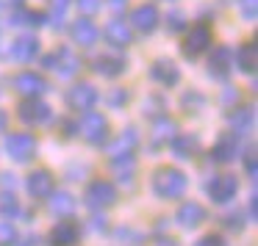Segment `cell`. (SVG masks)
<instances>
[{
    "label": "cell",
    "instance_id": "1",
    "mask_svg": "<svg viewBox=\"0 0 258 246\" xmlns=\"http://www.w3.org/2000/svg\"><path fill=\"white\" fill-rule=\"evenodd\" d=\"M150 188L158 199H180L186 194V174L172 169V166H164L153 174Z\"/></svg>",
    "mask_w": 258,
    "mask_h": 246
},
{
    "label": "cell",
    "instance_id": "2",
    "mask_svg": "<svg viewBox=\"0 0 258 246\" xmlns=\"http://www.w3.org/2000/svg\"><path fill=\"white\" fill-rule=\"evenodd\" d=\"M42 64H45L50 72H56L58 78H73V75H78V69H81V58L75 56L70 47H56L50 56H45Z\"/></svg>",
    "mask_w": 258,
    "mask_h": 246
},
{
    "label": "cell",
    "instance_id": "3",
    "mask_svg": "<svg viewBox=\"0 0 258 246\" xmlns=\"http://www.w3.org/2000/svg\"><path fill=\"white\" fill-rule=\"evenodd\" d=\"M78 133L84 136L89 144H106V139H108L106 116L97 113V111H84V116H81V122H78Z\"/></svg>",
    "mask_w": 258,
    "mask_h": 246
},
{
    "label": "cell",
    "instance_id": "4",
    "mask_svg": "<svg viewBox=\"0 0 258 246\" xmlns=\"http://www.w3.org/2000/svg\"><path fill=\"white\" fill-rule=\"evenodd\" d=\"M84 202L92 210H103V207L117 202V188H114V183H108V180H92L86 194H84Z\"/></svg>",
    "mask_w": 258,
    "mask_h": 246
},
{
    "label": "cell",
    "instance_id": "5",
    "mask_svg": "<svg viewBox=\"0 0 258 246\" xmlns=\"http://www.w3.org/2000/svg\"><path fill=\"white\" fill-rule=\"evenodd\" d=\"M6 152L12 155V161L28 163L36 155V139L31 133H12L6 139Z\"/></svg>",
    "mask_w": 258,
    "mask_h": 246
},
{
    "label": "cell",
    "instance_id": "6",
    "mask_svg": "<svg viewBox=\"0 0 258 246\" xmlns=\"http://www.w3.org/2000/svg\"><path fill=\"white\" fill-rule=\"evenodd\" d=\"M17 116L23 119L25 125H45L53 113H50V105L42 102L39 97H28V100L17 108Z\"/></svg>",
    "mask_w": 258,
    "mask_h": 246
},
{
    "label": "cell",
    "instance_id": "7",
    "mask_svg": "<svg viewBox=\"0 0 258 246\" xmlns=\"http://www.w3.org/2000/svg\"><path fill=\"white\" fill-rule=\"evenodd\" d=\"M97 102V91L92 83H75L73 89L67 91V105L73 111L84 113V111H92V105Z\"/></svg>",
    "mask_w": 258,
    "mask_h": 246
},
{
    "label": "cell",
    "instance_id": "8",
    "mask_svg": "<svg viewBox=\"0 0 258 246\" xmlns=\"http://www.w3.org/2000/svg\"><path fill=\"white\" fill-rule=\"evenodd\" d=\"M14 89H17V94H23L25 100H28V97H42L47 91V80L36 72H20L17 78H14Z\"/></svg>",
    "mask_w": 258,
    "mask_h": 246
},
{
    "label": "cell",
    "instance_id": "9",
    "mask_svg": "<svg viewBox=\"0 0 258 246\" xmlns=\"http://www.w3.org/2000/svg\"><path fill=\"white\" fill-rule=\"evenodd\" d=\"M236 188H239V183H236L233 174H219V177L211 180L208 194H211V199L217 202V205H228V202L236 196Z\"/></svg>",
    "mask_w": 258,
    "mask_h": 246
},
{
    "label": "cell",
    "instance_id": "10",
    "mask_svg": "<svg viewBox=\"0 0 258 246\" xmlns=\"http://www.w3.org/2000/svg\"><path fill=\"white\" fill-rule=\"evenodd\" d=\"M236 155H239V136L222 133L211 150V161L214 163H230V161H236Z\"/></svg>",
    "mask_w": 258,
    "mask_h": 246
},
{
    "label": "cell",
    "instance_id": "11",
    "mask_svg": "<svg viewBox=\"0 0 258 246\" xmlns=\"http://www.w3.org/2000/svg\"><path fill=\"white\" fill-rule=\"evenodd\" d=\"M78 240H81V224L70 221V218L58 221L56 227H53V232H50V243L53 246H75Z\"/></svg>",
    "mask_w": 258,
    "mask_h": 246
},
{
    "label": "cell",
    "instance_id": "12",
    "mask_svg": "<svg viewBox=\"0 0 258 246\" xmlns=\"http://www.w3.org/2000/svg\"><path fill=\"white\" fill-rule=\"evenodd\" d=\"M53 191H56V183H53V174L47 169H39L28 177V194L34 199H47Z\"/></svg>",
    "mask_w": 258,
    "mask_h": 246
},
{
    "label": "cell",
    "instance_id": "13",
    "mask_svg": "<svg viewBox=\"0 0 258 246\" xmlns=\"http://www.w3.org/2000/svg\"><path fill=\"white\" fill-rule=\"evenodd\" d=\"M208 45H211V28L200 23V25H195V28L189 31L186 45H183V53H186V56H200Z\"/></svg>",
    "mask_w": 258,
    "mask_h": 246
},
{
    "label": "cell",
    "instance_id": "14",
    "mask_svg": "<svg viewBox=\"0 0 258 246\" xmlns=\"http://www.w3.org/2000/svg\"><path fill=\"white\" fill-rule=\"evenodd\" d=\"M175 221H178L183 229L200 227V224L206 221V207L197 205V202H183V205L178 207V216H175Z\"/></svg>",
    "mask_w": 258,
    "mask_h": 246
},
{
    "label": "cell",
    "instance_id": "15",
    "mask_svg": "<svg viewBox=\"0 0 258 246\" xmlns=\"http://www.w3.org/2000/svg\"><path fill=\"white\" fill-rule=\"evenodd\" d=\"M131 25H134L136 31H142V34H150V31H156V25H158V9L150 6V3L134 9V14H131Z\"/></svg>",
    "mask_w": 258,
    "mask_h": 246
},
{
    "label": "cell",
    "instance_id": "16",
    "mask_svg": "<svg viewBox=\"0 0 258 246\" xmlns=\"http://www.w3.org/2000/svg\"><path fill=\"white\" fill-rule=\"evenodd\" d=\"M136 144H139V133H136L134 128H128L125 133H119V139L114 141V144H108V158H111V161H117V158H131V152L136 150Z\"/></svg>",
    "mask_w": 258,
    "mask_h": 246
},
{
    "label": "cell",
    "instance_id": "17",
    "mask_svg": "<svg viewBox=\"0 0 258 246\" xmlns=\"http://www.w3.org/2000/svg\"><path fill=\"white\" fill-rule=\"evenodd\" d=\"M70 34H73V42L81 47H92L97 42V28L92 20H84L81 17L78 23H73V28H70Z\"/></svg>",
    "mask_w": 258,
    "mask_h": 246
},
{
    "label": "cell",
    "instance_id": "18",
    "mask_svg": "<svg viewBox=\"0 0 258 246\" xmlns=\"http://www.w3.org/2000/svg\"><path fill=\"white\" fill-rule=\"evenodd\" d=\"M95 72L97 75H106V78H117V75L125 72V58L122 56H114V53L97 56L95 58Z\"/></svg>",
    "mask_w": 258,
    "mask_h": 246
},
{
    "label": "cell",
    "instance_id": "19",
    "mask_svg": "<svg viewBox=\"0 0 258 246\" xmlns=\"http://www.w3.org/2000/svg\"><path fill=\"white\" fill-rule=\"evenodd\" d=\"M36 53H39V42H36L34 36H20V39L12 45V58H14V61H20V64L34 61Z\"/></svg>",
    "mask_w": 258,
    "mask_h": 246
},
{
    "label": "cell",
    "instance_id": "20",
    "mask_svg": "<svg viewBox=\"0 0 258 246\" xmlns=\"http://www.w3.org/2000/svg\"><path fill=\"white\" fill-rule=\"evenodd\" d=\"M150 78L156 80V83H161V86H175L180 75H178V67H175V64L156 61V64H153V69H150Z\"/></svg>",
    "mask_w": 258,
    "mask_h": 246
},
{
    "label": "cell",
    "instance_id": "21",
    "mask_svg": "<svg viewBox=\"0 0 258 246\" xmlns=\"http://www.w3.org/2000/svg\"><path fill=\"white\" fill-rule=\"evenodd\" d=\"M106 39L111 42L114 47L131 45V25L122 23V20H111V23L106 25Z\"/></svg>",
    "mask_w": 258,
    "mask_h": 246
},
{
    "label": "cell",
    "instance_id": "22",
    "mask_svg": "<svg viewBox=\"0 0 258 246\" xmlns=\"http://www.w3.org/2000/svg\"><path fill=\"white\" fill-rule=\"evenodd\" d=\"M208 67H211V75L214 78H228L230 75V50L228 47H217V53H214L211 56V64H208Z\"/></svg>",
    "mask_w": 258,
    "mask_h": 246
},
{
    "label": "cell",
    "instance_id": "23",
    "mask_svg": "<svg viewBox=\"0 0 258 246\" xmlns=\"http://www.w3.org/2000/svg\"><path fill=\"white\" fill-rule=\"evenodd\" d=\"M169 147H172V152L180 158V161H189V158L197 152V139L183 133V136H175V139L169 141Z\"/></svg>",
    "mask_w": 258,
    "mask_h": 246
},
{
    "label": "cell",
    "instance_id": "24",
    "mask_svg": "<svg viewBox=\"0 0 258 246\" xmlns=\"http://www.w3.org/2000/svg\"><path fill=\"white\" fill-rule=\"evenodd\" d=\"M50 196H53V199H50V213H53V216H64V218H67V216H73V213H75V199L67 194V191H61V194L53 191Z\"/></svg>",
    "mask_w": 258,
    "mask_h": 246
},
{
    "label": "cell",
    "instance_id": "25",
    "mask_svg": "<svg viewBox=\"0 0 258 246\" xmlns=\"http://www.w3.org/2000/svg\"><path fill=\"white\" fill-rule=\"evenodd\" d=\"M236 67H239L241 72H252V69L258 67V50H255L252 42L239 47V53H236Z\"/></svg>",
    "mask_w": 258,
    "mask_h": 246
},
{
    "label": "cell",
    "instance_id": "26",
    "mask_svg": "<svg viewBox=\"0 0 258 246\" xmlns=\"http://www.w3.org/2000/svg\"><path fill=\"white\" fill-rule=\"evenodd\" d=\"M175 130H178V125H175L172 119H158V122L153 125V147L164 144V141H172Z\"/></svg>",
    "mask_w": 258,
    "mask_h": 246
},
{
    "label": "cell",
    "instance_id": "27",
    "mask_svg": "<svg viewBox=\"0 0 258 246\" xmlns=\"http://www.w3.org/2000/svg\"><path fill=\"white\" fill-rule=\"evenodd\" d=\"M111 166H114V174H117L119 183H125V185L134 183V161L131 158H117V161H111Z\"/></svg>",
    "mask_w": 258,
    "mask_h": 246
},
{
    "label": "cell",
    "instance_id": "28",
    "mask_svg": "<svg viewBox=\"0 0 258 246\" xmlns=\"http://www.w3.org/2000/svg\"><path fill=\"white\" fill-rule=\"evenodd\" d=\"M252 108H236L233 113H230V125H233L239 133H244V130H250L252 128Z\"/></svg>",
    "mask_w": 258,
    "mask_h": 246
},
{
    "label": "cell",
    "instance_id": "29",
    "mask_svg": "<svg viewBox=\"0 0 258 246\" xmlns=\"http://www.w3.org/2000/svg\"><path fill=\"white\" fill-rule=\"evenodd\" d=\"M42 14L39 12H28V9H20V12H14V25H23V28H36V25H42Z\"/></svg>",
    "mask_w": 258,
    "mask_h": 246
},
{
    "label": "cell",
    "instance_id": "30",
    "mask_svg": "<svg viewBox=\"0 0 258 246\" xmlns=\"http://www.w3.org/2000/svg\"><path fill=\"white\" fill-rule=\"evenodd\" d=\"M17 213H20L17 196L9 194V191H3V194H0V216H3V218H12V216H17Z\"/></svg>",
    "mask_w": 258,
    "mask_h": 246
},
{
    "label": "cell",
    "instance_id": "31",
    "mask_svg": "<svg viewBox=\"0 0 258 246\" xmlns=\"http://www.w3.org/2000/svg\"><path fill=\"white\" fill-rule=\"evenodd\" d=\"M70 9V0H53L50 3V20L58 25V20H64V14H67Z\"/></svg>",
    "mask_w": 258,
    "mask_h": 246
},
{
    "label": "cell",
    "instance_id": "32",
    "mask_svg": "<svg viewBox=\"0 0 258 246\" xmlns=\"http://www.w3.org/2000/svg\"><path fill=\"white\" fill-rule=\"evenodd\" d=\"M17 240V229L12 227L9 221H0V246H9Z\"/></svg>",
    "mask_w": 258,
    "mask_h": 246
},
{
    "label": "cell",
    "instance_id": "33",
    "mask_svg": "<svg viewBox=\"0 0 258 246\" xmlns=\"http://www.w3.org/2000/svg\"><path fill=\"white\" fill-rule=\"evenodd\" d=\"M255 3L258 0H239V12H241V17L244 20H255Z\"/></svg>",
    "mask_w": 258,
    "mask_h": 246
},
{
    "label": "cell",
    "instance_id": "34",
    "mask_svg": "<svg viewBox=\"0 0 258 246\" xmlns=\"http://www.w3.org/2000/svg\"><path fill=\"white\" fill-rule=\"evenodd\" d=\"M167 28H169V34H180L183 31V14H169Z\"/></svg>",
    "mask_w": 258,
    "mask_h": 246
},
{
    "label": "cell",
    "instance_id": "35",
    "mask_svg": "<svg viewBox=\"0 0 258 246\" xmlns=\"http://www.w3.org/2000/svg\"><path fill=\"white\" fill-rule=\"evenodd\" d=\"M197 246H225V240L214 232V235H203V238L197 240Z\"/></svg>",
    "mask_w": 258,
    "mask_h": 246
},
{
    "label": "cell",
    "instance_id": "36",
    "mask_svg": "<svg viewBox=\"0 0 258 246\" xmlns=\"http://www.w3.org/2000/svg\"><path fill=\"white\" fill-rule=\"evenodd\" d=\"M244 169H247V177H255V152L247 150L244 155Z\"/></svg>",
    "mask_w": 258,
    "mask_h": 246
},
{
    "label": "cell",
    "instance_id": "37",
    "mask_svg": "<svg viewBox=\"0 0 258 246\" xmlns=\"http://www.w3.org/2000/svg\"><path fill=\"white\" fill-rule=\"evenodd\" d=\"M78 6H81V12H86V14H95L97 9H100V0H78Z\"/></svg>",
    "mask_w": 258,
    "mask_h": 246
},
{
    "label": "cell",
    "instance_id": "38",
    "mask_svg": "<svg viewBox=\"0 0 258 246\" xmlns=\"http://www.w3.org/2000/svg\"><path fill=\"white\" fill-rule=\"evenodd\" d=\"M225 224H228V227H233V229H239L241 227V216H239V213H230V216L225 218Z\"/></svg>",
    "mask_w": 258,
    "mask_h": 246
},
{
    "label": "cell",
    "instance_id": "39",
    "mask_svg": "<svg viewBox=\"0 0 258 246\" xmlns=\"http://www.w3.org/2000/svg\"><path fill=\"white\" fill-rule=\"evenodd\" d=\"M122 100H125V91H114V94H111V102H114V105H119Z\"/></svg>",
    "mask_w": 258,
    "mask_h": 246
},
{
    "label": "cell",
    "instance_id": "40",
    "mask_svg": "<svg viewBox=\"0 0 258 246\" xmlns=\"http://www.w3.org/2000/svg\"><path fill=\"white\" fill-rule=\"evenodd\" d=\"M6 125H9V116H6V111H0V133L6 130Z\"/></svg>",
    "mask_w": 258,
    "mask_h": 246
},
{
    "label": "cell",
    "instance_id": "41",
    "mask_svg": "<svg viewBox=\"0 0 258 246\" xmlns=\"http://www.w3.org/2000/svg\"><path fill=\"white\" fill-rule=\"evenodd\" d=\"M23 0H0V6H20Z\"/></svg>",
    "mask_w": 258,
    "mask_h": 246
}]
</instances>
